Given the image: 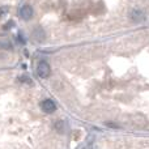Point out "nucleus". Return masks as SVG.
I'll return each instance as SVG.
<instances>
[{"mask_svg": "<svg viewBox=\"0 0 149 149\" xmlns=\"http://www.w3.org/2000/svg\"><path fill=\"white\" fill-rule=\"evenodd\" d=\"M37 73L41 79H47L51 73V68H50V64L46 62V60H41L37 65Z\"/></svg>", "mask_w": 149, "mask_h": 149, "instance_id": "f257e3e1", "label": "nucleus"}, {"mask_svg": "<svg viewBox=\"0 0 149 149\" xmlns=\"http://www.w3.org/2000/svg\"><path fill=\"white\" fill-rule=\"evenodd\" d=\"M128 16H130V20L135 24L141 22V21H144V18H145L144 12H143L140 8H134V9H131Z\"/></svg>", "mask_w": 149, "mask_h": 149, "instance_id": "f03ea898", "label": "nucleus"}, {"mask_svg": "<svg viewBox=\"0 0 149 149\" xmlns=\"http://www.w3.org/2000/svg\"><path fill=\"white\" fill-rule=\"evenodd\" d=\"M33 15H34V10H33V8H31V5L25 4V5H22V7H21V9H20V17L22 18V20L29 21L31 17H33Z\"/></svg>", "mask_w": 149, "mask_h": 149, "instance_id": "7ed1b4c3", "label": "nucleus"}, {"mask_svg": "<svg viewBox=\"0 0 149 149\" xmlns=\"http://www.w3.org/2000/svg\"><path fill=\"white\" fill-rule=\"evenodd\" d=\"M41 109L47 114H52L54 111H56V105L52 100H43L41 103Z\"/></svg>", "mask_w": 149, "mask_h": 149, "instance_id": "20e7f679", "label": "nucleus"}, {"mask_svg": "<svg viewBox=\"0 0 149 149\" xmlns=\"http://www.w3.org/2000/svg\"><path fill=\"white\" fill-rule=\"evenodd\" d=\"M33 38L36 39L37 42H43L45 38H46V33L42 28H37L36 30L33 31Z\"/></svg>", "mask_w": 149, "mask_h": 149, "instance_id": "39448f33", "label": "nucleus"}, {"mask_svg": "<svg viewBox=\"0 0 149 149\" xmlns=\"http://www.w3.org/2000/svg\"><path fill=\"white\" fill-rule=\"evenodd\" d=\"M55 128H56L58 132H60V134H64V132H65V122L58 120L56 123H55Z\"/></svg>", "mask_w": 149, "mask_h": 149, "instance_id": "423d86ee", "label": "nucleus"}, {"mask_svg": "<svg viewBox=\"0 0 149 149\" xmlns=\"http://www.w3.org/2000/svg\"><path fill=\"white\" fill-rule=\"evenodd\" d=\"M10 49H12V45L9 42L0 39V50H10Z\"/></svg>", "mask_w": 149, "mask_h": 149, "instance_id": "0eeeda50", "label": "nucleus"}, {"mask_svg": "<svg viewBox=\"0 0 149 149\" xmlns=\"http://www.w3.org/2000/svg\"><path fill=\"white\" fill-rule=\"evenodd\" d=\"M20 81L21 82H25V84H29V85H31V79L29 76H20Z\"/></svg>", "mask_w": 149, "mask_h": 149, "instance_id": "6e6552de", "label": "nucleus"}, {"mask_svg": "<svg viewBox=\"0 0 149 149\" xmlns=\"http://www.w3.org/2000/svg\"><path fill=\"white\" fill-rule=\"evenodd\" d=\"M8 12H9V8H8V7H5V5H4V7H0V17L5 16Z\"/></svg>", "mask_w": 149, "mask_h": 149, "instance_id": "1a4fd4ad", "label": "nucleus"}, {"mask_svg": "<svg viewBox=\"0 0 149 149\" xmlns=\"http://www.w3.org/2000/svg\"><path fill=\"white\" fill-rule=\"evenodd\" d=\"M12 26H15V21L10 20V21H8V22L4 25V29H5V30H8V29H10Z\"/></svg>", "mask_w": 149, "mask_h": 149, "instance_id": "9d476101", "label": "nucleus"}, {"mask_svg": "<svg viewBox=\"0 0 149 149\" xmlns=\"http://www.w3.org/2000/svg\"><path fill=\"white\" fill-rule=\"evenodd\" d=\"M17 38H18V42H20V43H25V38H24V37H22V34H18V36H17Z\"/></svg>", "mask_w": 149, "mask_h": 149, "instance_id": "9b49d317", "label": "nucleus"}]
</instances>
